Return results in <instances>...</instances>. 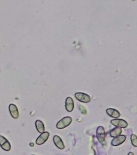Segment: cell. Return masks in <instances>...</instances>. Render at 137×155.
I'll list each match as a JSON object with an SVG mask.
<instances>
[{
	"label": "cell",
	"instance_id": "7a4b0ae2",
	"mask_svg": "<svg viewBox=\"0 0 137 155\" xmlns=\"http://www.w3.org/2000/svg\"><path fill=\"white\" fill-rule=\"evenodd\" d=\"M75 96L78 100L83 103H89L91 100L90 96L82 93H77L75 94Z\"/></svg>",
	"mask_w": 137,
	"mask_h": 155
},
{
	"label": "cell",
	"instance_id": "ba28073f",
	"mask_svg": "<svg viewBox=\"0 0 137 155\" xmlns=\"http://www.w3.org/2000/svg\"><path fill=\"white\" fill-rule=\"evenodd\" d=\"M9 111L11 116L15 119H17L19 117V112L17 107L13 104H11L9 106Z\"/></svg>",
	"mask_w": 137,
	"mask_h": 155
},
{
	"label": "cell",
	"instance_id": "6da1fadb",
	"mask_svg": "<svg viewBox=\"0 0 137 155\" xmlns=\"http://www.w3.org/2000/svg\"><path fill=\"white\" fill-rule=\"evenodd\" d=\"M72 119L71 117L69 116L65 117L58 122L56 125V127L59 129H64L69 126L72 123Z\"/></svg>",
	"mask_w": 137,
	"mask_h": 155
},
{
	"label": "cell",
	"instance_id": "5bb4252c",
	"mask_svg": "<svg viewBox=\"0 0 137 155\" xmlns=\"http://www.w3.org/2000/svg\"><path fill=\"white\" fill-rule=\"evenodd\" d=\"M131 143L133 146L137 147V137L136 135L132 134L131 136Z\"/></svg>",
	"mask_w": 137,
	"mask_h": 155
},
{
	"label": "cell",
	"instance_id": "52a82bcc",
	"mask_svg": "<svg viewBox=\"0 0 137 155\" xmlns=\"http://www.w3.org/2000/svg\"><path fill=\"white\" fill-rule=\"evenodd\" d=\"M126 136L124 135H120L115 137L112 141V145L113 146H117L121 145L126 141Z\"/></svg>",
	"mask_w": 137,
	"mask_h": 155
},
{
	"label": "cell",
	"instance_id": "8992f818",
	"mask_svg": "<svg viewBox=\"0 0 137 155\" xmlns=\"http://www.w3.org/2000/svg\"><path fill=\"white\" fill-rule=\"evenodd\" d=\"M50 135V133L48 132H44L42 133L37 138L36 141V144L38 145H41L44 144L48 139Z\"/></svg>",
	"mask_w": 137,
	"mask_h": 155
},
{
	"label": "cell",
	"instance_id": "9c48e42d",
	"mask_svg": "<svg viewBox=\"0 0 137 155\" xmlns=\"http://www.w3.org/2000/svg\"><path fill=\"white\" fill-rule=\"evenodd\" d=\"M74 108L73 99L71 97H68L65 101V108L69 112H71Z\"/></svg>",
	"mask_w": 137,
	"mask_h": 155
},
{
	"label": "cell",
	"instance_id": "4fadbf2b",
	"mask_svg": "<svg viewBox=\"0 0 137 155\" xmlns=\"http://www.w3.org/2000/svg\"><path fill=\"white\" fill-rule=\"evenodd\" d=\"M121 132V129L120 128L116 127L112 129L110 132V135L112 137H116L120 135Z\"/></svg>",
	"mask_w": 137,
	"mask_h": 155
},
{
	"label": "cell",
	"instance_id": "7c38bea8",
	"mask_svg": "<svg viewBox=\"0 0 137 155\" xmlns=\"http://www.w3.org/2000/svg\"><path fill=\"white\" fill-rule=\"evenodd\" d=\"M36 129L39 133H43L44 131V126L43 122L40 120L36 121Z\"/></svg>",
	"mask_w": 137,
	"mask_h": 155
},
{
	"label": "cell",
	"instance_id": "8fae6325",
	"mask_svg": "<svg viewBox=\"0 0 137 155\" xmlns=\"http://www.w3.org/2000/svg\"><path fill=\"white\" fill-rule=\"evenodd\" d=\"M106 112L109 116L112 118H119L121 116L120 113L118 110L112 108L107 109Z\"/></svg>",
	"mask_w": 137,
	"mask_h": 155
},
{
	"label": "cell",
	"instance_id": "30bf717a",
	"mask_svg": "<svg viewBox=\"0 0 137 155\" xmlns=\"http://www.w3.org/2000/svg\"><path fill=\"white\" fill-rule=\"evenodd\" d=\"M54 143L58 148L63 150L65 148V145L61 138L57 135H55L53 137Z\"/></svg>",
	"mask_w": 137,
	"mask_h": 155
},
{
	"label": "cell",
	"instance_id": "277c9868",
	"mask_svg": "<svg viewBox=\"0 0 137 155\" xmlns=\"http://www.w3.org/2000/svg\"><path fill=\"white\" fill-rule=\"evenodd\" d=\"M0 145L2 149L6 151H10L11 149V145L9 141L1 135H0Z\"/></svg>",
	"mask_w": 137,
	"mask_h": 155
},
{
	"label": "cell",
	"instance_id": "3957f363",
	"mask_svg": "<svg viewBox=\"0 0 137 155\" xmlns=\"http://www.w3.org/2000/svg\"><path fill=\"white\" fill-rule=\"evenodd\" d=\"M97 138L101 143L105 141V129L103 126L98 127L96 131Z\"/></svg>",
	"mask_w": 137,
	"mask_h": 155
},
{
	"label": "cell",
	"instance_id": "5b68a950",
	"mask_svg": "<svg viewBox=\"0 0 137 155\" xmlns=\"http://www.w3.org/2000/svg\"><path fill=\"white\" fill-rule=\"evenodd\" d=\"M111 123L117 127L125 128L128 126V123L122 119H116L111 120Z\"/></svg>",
	"mask_w": 137,
	"mask_h": 155
},
{
	"label": "cell",
	"instance_id": "9a60e30c",
	"mask_svg": "<svg viewBox=\"0 0 137 155\" xmlns=\"http://www.w3.org/2000/svg\"><path fill=\"white\" fill-rule=\"evenodd\" d=\"M127 155H134V154H133V153L130 152L129 153H128V154Z\"/></svg>",
	"mask_w": 137,
	"mask_h": 155
}]
</instances>
